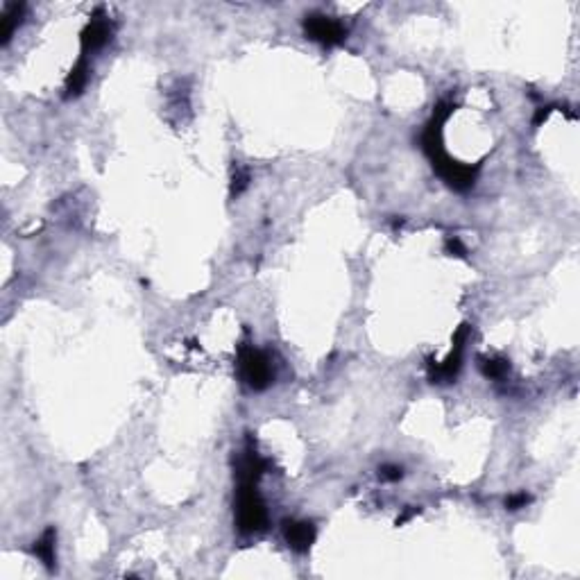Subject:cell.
Returning a JSON list of instances; mask_svg holds the SVG:
<instances>
[{"mask_svg":"<svg viewBox=\"0 0 580 580\" xmlns=\"http://www.w3.org/2000/svg\"><path fill=\"white\" fill-rule=\"evenodd\" d=\"M442 125H444L442 120L431 118V122H428L424 134H422V147H424L426 157L431 159V164H433V170L449 184L453 191H467V189L474 186L478 166L458 164V162H453L447 152H444V147H442Z\"/></svg>","mask_w":580,"mask_h":580,"instance_id":"cell-1","label":"cell"},{"mask_svg":"<svg viewBox=\"0 0 580 580\" xmlns=\"http://www.w3.org/2000/svg\"><path fill=\"white\" fill-rule=\"evenodd\" d=\"M236 526L241 533H258V530H265L268 526L265 503L258 497L256 483H250V480H241V487H238Z\"/></svg>","mask_w":580,"mask_h":580,"instance_id":"cell-2","label":"cell"},{"mask_svg":"<svg viewBox=\"0 0 580 580\" xmlns=\"http://www.w3.org/2000/svg\"><path fill=\"white\" fill-rule=\"evenodd\" d=\"M238 374L252 390H265L275 381V369L270 356L252 344L238 349Z\"/></svg>","mask_w":580,"mask_h":580,"instance_id":"cell-3","label":"cell"},{"mask_svg":"<svg viewBox=\"0 0 580 580\" xmlns=\"http://www.w3.org/2000/svg\"><path fill=\"white\" fill-rule=\"evenodd\" d=\"M304 30L308 39L325 46H338L347 39V28L340 21L325 14H308L304 21Z\"/></svg>","mask_w":580,"mask_h":580,"instance_id":"cell-4","label":"cell"},{"mask_svg":"<svg viewBox=\"0 0 580 580\" xmlns=\"http://www.w3.org/2000/svg\"><path fill=\"white\" fill-rule=\"evenodd\" d=\"M467 336H470V325H463L458 329V333H455L453 349L447 356V361L440 363V365H431V374L428 376H431L433 384H449V381L455 379V374H458V369L463 365V352H465Z\"/></svg>","mask_w":580,"mask_h":580,"instance_id":"cell-5","label":"cell"},{"mask_svg":"<svg viewBox=\"0 0 580 580\" xmlns=\"http://www.w3.org/2000/svg\"><path fill=\"white\" fill-rule=\"evenodd\" d=\"M111 32H114V26L111 21L102 14H95L86 28L82 30V53H95L111 39Z\"/></svg>","mask_w":580,"mask_h":580,"instance_id":"cell-6","label":"cell"},{"mask_svg":"<svg viewBox=\"0 0 580 580\" xmlns=\"http://www.w3.org/2000/svg\"><path fill=\"white\" fill-rule=\"evenodd\" d=\"M315 526L311 522H297V520H288L283 522V537H286L288 547L297 553H304L311 549L315 542Z\"/></svg>","mask_w":580,"mask_h":580,"instance_id":"cell-7","label":"cell"},{"mask_svg":"<svg viewBox=\"0 0 580 580\" xmlns=\"http://www.w3.org/2000/svg\"><path fill=\"white\" fill-rule=\"evenodd\" d=\"M89 75H91L89 61H86V57L82 55L78 59V64L73 66V70L68 73V78H66V97L80 95L86 89V84H89Z\"/></svg>","mask_w":580,"mask_h":580,"instance_id":"cell-8","label":"cell"},{"mask_svg":"<svg viewBox=\"0 0 580 580\" xmlns=\"http://www.w3.org/2000/svg\"><path fill=\"white\" fill-rule=\"evenodd\" d=\"M55 539H57V533H55V528H48L46 533L34 542V555L39 558L48 569H53L55 566Z\"/></svg>","mask_w":580,"mask_h":580,"instance_id":"cell-9","label":"cell"},{"mask_svg":"<svg viewBox=\"0 0 580 580\" xmlns=\"http://www.w3.org/2000/svg\"><path fill=\"white\" fill-rule=\"evenodd\" d=\"M23 11H26V5L23 3H14V5H7L5 7V14H3V43H7L11 39V34L19 28V23L23 19Z\"/></svg>","mask_w":580,"mask_h":580,"instance_id":"cell-10","label":"cell"},{"mask_svg":"<svg viewBox=\"0 0 580 580\" xmlns=\"http://www.w3.org/2000/svg\"><path fill=\"white\" fill-rule=\"evenodd\" d=\"M480 369H483V374L487 379H503L510 372V363L505 359H485L480 363Z\"/></svg>","mask_w":580,"mask_h":580,"instance_id":"cell-11","label":"cell"},{"mask_svg":"<svg viewBox=\"0 0 580 580\" xmlns=\"http://www.w3.org/2000/svg\"><path fill=\"white\" fill-rule=\"evenodd\" d=\"M404 476V470L397 465H384L379 467V478L381 480H388V483H394V480H399Z\"/></svg>","mask_w":580,"mask_h":580,"instance_id":"cell-12","label":"cell"},{"mask_svg":"<svg viewBox=\"0 0 580 580\" xmlns=\"http://www.w3.org/2000/svg\"><path fill=\"white\" fill-rule=\"evenodd\" d=\"M528 503H530V495H526V492H517V495H510L508 499H505V508H508V510H522V508H526Z\"/></svg>","mask_w":580,"mask_h":580,"instance_id":"cell-13","label":"cell"},{"mask_svg":"<svg viewBox=\"0 0 580 580\" xmlns=\"http://www.w3.org/2000/svg\"><path fill=\"white\" fill-rule=\"evenodd\" d=\"M250 184V172L248 170H241L233 175V181H231V195H241L245 189H248Z\"/></svg>","mask_w":580,"mask_h":580,"instance_id":"cell-14","label":"cell"},{"mask_svg":"<svg viewBox=\"0 0 580 580\" xmlns=\"http://www.w3.org/2000/svg\"><path fill=\"white\" fill-rule=\"evenodd\" d=\"M444 250H447L451 256H458V258H465V256H467L465 245L460 243V238H455V236H449V238H447V243H444Z\"/></svg>","mask_w":580,"mask_h":580,"instance_id":"cell-15","label":"cell"},{"mask_svg":"<svg viewBox=\"0 0 580 580\" xmlns=\"http://www.w3.org/2000/svg\"><path fill=\"white\" fill-rule=\"evenodd\" d=\"M551 111H553V107H539L537 111H535V118H533V125L535 127H539L542 122H547V118L551 116Z\"/></svg>","mask_w":580,"mask_h":580,"instance_id":"cell-16","label":"cell"},{"mask_svg":"<svg viewBox=\"0 0 580 580\" xmlns=\"http://www.w3.org/2000/svg\"><path fill=\"white\" fill-rule=\"evenodd\" d=\"M417 512H419V508H411V510H406V512H404V515L399 517V520H397V526H401L404 522H408L411 517H415Z\"/></svg>","mask_w":580,"mask_h":580,"instance_id":"cell-17","label":"cell"}]
</instances>
